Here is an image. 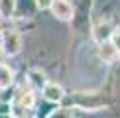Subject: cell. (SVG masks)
<instances>
[{"label": "cell", "mask_w": 120, "mask_h": 118, "mask_svg": "<svg viewBox=\"0 0 120 118\" xmlns=\"http://www.w3.org/2000/svg\"><path fill=\"white\" fill-rule=\"evenodd\" d=\"M73 104L83 108V110H101V108L106 106V100L98 95V92H77L73 98Z\"/></svg>", "instance_id": "cell-1"}, {"label": "cell", "mask_w": 120, "mask_h": 118, "mask_svg": "<svg viewBox=\"0 0 120 118\" xmlns=\"http://www.w3.org/2000/svg\"><path fill=\"white\" fill-rule=\"evenodd\" d=\"M2 49H4L6 55H16L20 49H22V37H20V33L14 32V30L4 32V36H2Z\"/></svg>", "instance_id": "cell-2"}, {"label": "cell", "mask_w": 120, "mask_h": 118, "mask_svg": "<svg viewBox=\"0 0 120 118\" xmlns=\"http://www.w3.org/2000/svg\"><path fill=\"white\" fill-rule=\"evenodd\" d=\"M49 8H51L53 16L59 18V20H63V22H67V20L73 18V6L67 2V0H53Z\"/></svg>", "instance_id": "cell-3"}, {"label": "cell", "mask_w": 120, "mask_h": 118, "mask_svg": "<svg viewBox=\"0 0 120 118\" xmlns=\"http://www.w3.org/2000/svg\"><path fill=\"white\" fill-rule=\"evenodd\" d=\"M112 26H110V22H102V24H98L97 28H94V33H93V37L97 39L98 43H104V41H108V39L112 37Z\"/></svg>", "instance_id": "cell-4"}, {"label": "cell", "mask_w": 120, "mask_h": 118, "mask_svg": "<svg viewBox=\"0 0 120 118\" xmlns=\"http://www.w3.org/2000/svg\"><path fill=\"white\" fill-rule=\"evenodd\" d=\"M43 96H45L49 102H59L63 98V88L59 87L57 83H45V87H43Z\"/></svg>", "instance_id": "cell-5"}, {"label": "cell", "mask_w": 120, "mask_h": 118, "mask_svg": "<svg viewBox=\"0 0 120 118\" xmlns=\"http://www.w3.org/2000/svg\"><path fill=\"white\" fill-rule=\"evenodd\" d=\"M98 57H101L104 63H112L114 59L118 57V51H116V47H114L110 41H104V43H101V47H98Z\"/></svg>", "instance_id": "cell-6"}, {"label": "cell", "mask_w": 120, "mask_h": 118, "mask_svg": "<svg viewBox=\"0 0 120 118\" xmlns=\"http://www.w3.org/2000/svg\"><path fill=\"white\" fill-rule=\"evenodd\" d=\"M14 83V71L8 65H0V88H8Z\"/></svg>", "instance_id": "cell-7"}, {"label": "cell", "mask_w": 120, "mask_h": 118, "mask_svg": "<svg viewBox=\"0 0 120 118\" xmlns=\"http://www.w3.org/2000/svg\"><path fill=\"white\" fill-rule=\"evenodd\" d=\"M16 10V0H0V16L10 18Z\"/></svg>", "instance_id": "cell-8"}, {"label": "cell", "mask_w": 120, "mask_h": 118, "mask_svg": "<svg viewBox=\"0 0 120 118\" xmlns=\"http://www.w3.org/2000/svg\"><path fill=\"white\" fill-rule=\"evenodd\" d=\"M34 102H36V98H34V92L32 91H24L22 95H20V106H24L26 110L34 106Z\"/></svg>", "instance_id": "cell-9"}, {"label": "cell", "mask_w": 120, "mask_h": 118, "mask_svg": "<svg viewBox=\"0 0 120 118\" xmlns=\"http://www.w3.org/2000/svg\"><path fill=\"white\" fill-rule=\"evenodd\" d=\"M30 81L34 87H45V75L41 71H32L30 73Z\"/></svg>", "instance_id": "cell-10"}, {"label": "cell", "mask_w": 120, "mask_h": 118, "mask_svg": "<svg viewBox=\"0 0 120 118\" xmlns=\"http://www.w3.org/2000/svg\"><path fill=\"white\" fill-rule=\"evenodd\" d=\"M49 118H71V114H69L67 108H59V110H55L53 114H49Z\"/></svg>", "instance_id": "cell-11"}, {"label": "cell", "mask_w": 120, "mask_h": 118, "mask_svg": "<svg viewBox=\"0 0 120 118\" xmlns=\"http://www.w3.org/2000/svg\"><path fill=\"white\" fill-rule=\"evenodd\" d=\"M110 43L116 47V51H120V32H114L112 37H110Z\"/></svg>", "instance_id": "cell-12"}, {"label": "cell", "mask_w": 120, "mask_h": 118, "mask_svg": "<svg viewBox=\"0 0 120 118\" xmlns=\"http://www.w3.org/2000/svg\"><path fill=\"white\" fill-rule=\"evenodd\" d=\"M51 2L53 0H38V6L39 8H47V6H51Z\"/></svg>", "instance_id": "cell-13"}, {"label": "cell", "mask_w": 120, "mask_h": 118, "mask_svg": "<svg viewBox=\"0 0 120 118\" xmlns=\"http://www.w3.org/2000/svg\"><path fill=\"white\" fill-rule=\"evenodd\" d=\"M14 118H24V116H14Z\"/></svg>", "instance_id": "cell-14"}, {"label": "cell", "mask_w": 120, "mask_h": 118, "mask_svg": "<svg viewBox=\"0 0 120 118\" xmlns=\"http://www.w3.org/2000/svg\"><path fill=\"white\" fill-rule=\"evenodd\" d=\"M118 57H120V51H118Z\"/></svg>", "instance_id": "cell-15"}]
</instances>
